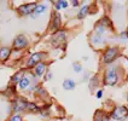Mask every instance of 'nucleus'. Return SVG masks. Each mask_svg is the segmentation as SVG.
I'll return each instance as SVG.
<instances>
[{"label": "nucleus", "mask_w": 128, "mask_h": 121, "mask_svg": "<svg viewBox=\"0 0 128 121\" xmlns=\"http://www.w3.org/2000/svg\"><path fill=\"white\" fill-rule=\"evenodd\" d=\"M39 79H36L34 76L33 73H26L22 79L20 80V82L17 84V90H20L22 92H33L35 86L39 84L38 82Z\"/></svg>", "instance_id": "nucleus-1"}, {"label": "nucleus", "mask_w": 128, "mask_h": 121, "mask_svg": "<svg viewBox=\"0 0 128 121\" xmlns=\"http://www.w3.org/2000/svg\"><path fill=\"white\" fill-rule=\"evenodd\" d=\"M47 57H48V53H47V52H45V51H38V52L32 53V55L27 58V62H26V67H24V69H26V70H30V69H33L36 64L41 63V62H45Z\"/></svg>", "instance_id": "nucleus-2"}, {"label": "nucleus", "mask_w": 128, "mask_h": 121, "mask_svg": "<svg viewBox=\"0 0 128 121\" xmlns=\"http://www.w3.org/2000/svg\"><path fill=\"white\" fill-rule=\"evenodd\" d=\"M66 41H68V32L64 30V29H59L58 32L53 33L50 39V44L54 49L64 47Z\"/></svg>", "instance_id": "nucleus-3"}, {"label": "nucleus", "mask_w": 128, "mask_h": 121, "mask_svg": "<svg viewBox=\"0 0 128 121\" xmlns=\"http://www.w3.org/2000/svg\"><path fill=\"white\" fill-rule=\"evenodd\" d=\"M28 46H29L28 36L26 35V34H18V35L14 36L11 49H12V51H14V52H17V51L20 52V51H23V50H26V49H28Z\"/></svg>", "instance_id": "nucleus-4"}, {"label": "nucleus", "mask_w": 128, "mask_h": 121, "mask_svg": "<svg viewBox=\"0 0 128 121\" xmlns=\"http://www.w3.org/2000/svg\"><path fill=\"white\" fill-rule=\"evenodd\" d=\"M62 24H63V20H62V15L57 12V11H52L51 14V20H50V24H48V30L51 33H56L59 29H62Z\"/></svg>", "instance_id": "nucleus-5"}, {"label": "nucleus", "mask_w": 128, "mask_h": 121, "mask_svg": "<svg viewBox=\"0 0 128 121\" xmlns=\"http://www.w3.org/2000/svg\"><path fill=\"white\" fill-rule=\"evenodd\" d=\"M36 1H32V3H24V4H21L20 6H17V14L20 15L21 17H30L33 12H34V10H35L36 7Z\"/></svg>", "instance_id": "nucleus-6"}, {"label": "nucleus", "mask_w": 128, "mask_h": 121, "mask_svg": "<svg viewBox=\"0 0 128 121\" xmlns=\"http://www.w3.org/2000/svg\"><path fill=\"white\" fill-rule=\"evenodd\" d=\"M118 82V73L116 67L109 68L104 74V84L108 86H115Z\"/></svg>", "instance_id": "nucleus-7"}, {"label": "nucleus", "mask_w": 128, "mask_h": 121, "mask_svg": "<svg viewBox=\"0 0 128 121\" xmlns=\"http://www.w3.org/2000/svg\"><path fill=\"white\" fill-rule=\"evenodd\" d=\"M26 104L27 99L23 97H14L11 100V110L14 111V114H22L26 111Z\"/></svg>", "instance_id": "nucleus-8"}, {"label": "nucleus", "mask_w": 128, "mask_h": 121, "mask_svg": "<svg viewBox=\"0 0 128 121\" xmlns=\"http://www.w3.org/2000/svg\"><path fill=\"white\" fill-rule=\"evenodd\" d=\"M110 117H111L112 120H116V121L126 120L128 117V108L123 107V105H117V107H115L114 110H112L111 114H110Z\"/></svg>", "instance_id": "nucleus-9"}, {"label": "nucleus", "mask_w": 128, "mask_h": 121, "mask_svg": "<svg viewBox=\"0 0 128 121\" xmlns=\"http://www.w3.org/2000/svg\"><path fill=\"white\" fill-rule=\"evenodd\" d=\"M110 27H111L110 20L108 17H104V18H102V20H99L97 22V24L94 27V33H97L99 35H104L108 30L110 29Z\"/></svg>", "instance_id": "nucleus-10"}, {"label": "nucleus", "mask_w": 128, "mask_h": 121, "mask_svg": "<svg viewBox=\"0 0 128 121\" xmlns=\"http://www.w3.org/2000/svg\"><path fill=\"white\" fill-rule=\"evenodd\" d=\"M117 56H118V49L117 47H108L104 52V55H103L102 61L104 64H110L117 58Z\"/></svg>", "instance_id": "nucleus-11"}, {"label": "nucleus", "mask_w": 128, "mask_h": 121, "mask_svg": "<svg viewBox=\"0 0 128 121\" xmlns=\"http://www.w3.org/2000/svg\"><path fill=\"white\" fill-rule=\"evenodd\" d=\"M47 68H48V64L46 63V62H41V63L36 64L35 67L33 68V74H34V76H35L36 79L42 78L44 75H45V73L48 70Z\"/></svg>", "instance_id": "nucleus-12"}, {"label": "nucleus", "mask_w": 128, "mask_h": 121, "mask_svg": "<svg viewBox=\"0 0 128 121\" xmlns=\"http://www.w3.org/2000/svg\"><path fill=\"white\" fill-rule=\"evenodd\" d=\"M47 10H48L47 3H38V4H36L35 10H34V12H33V15H32L30 17H32L33 20H35L36 17H39V16H41V15L45 14Z\"/></svg>", "instance_id": "nucleus-13"}, {"label": "nucleus", "mask_w": 128, "mask_h": 121, "mask_svg": "<svg viewBox=\"0 0 128 121\" xmlns=\"http://www.w3.org/2000/svg\"><path fill=\"white\" fill-rule=\"evenodd\" d=\"M12 55V49L10 46H0V62L5 63L7 62Z\"/></svg>", "instance_id": "nucleus-14"}, {"label": "nucleus", "mask_w": 128, "mask_h": 121, "mask_svg": "<svg viewBox=\"0 0 128 121\" xmlns=\"http://www.w3.org/2000/svg\"><path fill=\"white\" fill-rule=\"evenodd\" d=\"M90 9H91V6L88 4H84V5L80 6L78 14H76V18H78V21H82V20H85L86 17H87V15L91 12Z\"/></svg>", "instance_id": "nucleus-15"}, {"label": "nucleus", "mask_w": 128, "mask_h": 121, "mask_svg": "<svg viewBox=\"0 0 128 121\" xmlns=\"http://www.w3.org/2000/svg\"><path fill=\"white\" fill-rule=\"evenodd\" d=\"M41 105H39L36 102H32V100L27 99V104H26V111L30 113V114H39Z\"/></svg>", "instance_id": "nucleus-16"}, {"label": "nucleus", "mask_w": 128, "mask_h": 121, "mask_svg": "<svg viewBox=\"0 0 128 121\" xmlns=\"http://www.w3.org/2000/svg\"><path fill=\"white\" fill-rule=\"evenodd\" d=\"M26 73H27V70H26V69H21V70L16 71L14 75L11 76V79H10V85L17 86V84L20 82V80H21L22 76H23V75H24Z\"/></svg>", "instance_id": "nucleus-17"}, {"label": "nucleus", "mask_w": 128, "mask_h": 121, "mask_svg": "<svg viewBox=\"0 0 128 121\" xmlns=\"http://www.w3.org/2000/svg\"><path fill=\"white\" fill-rule=\"evenodd\" d=\"M91 43L94 46H99V45H103V44L105 43V38H104V35H99V34L94 33L91 36Z\"/></svg>", "instance_id": "nucleus-18"}, {"label": "nucleus", "mask_w": 128, "mask_h": 121, "mask_svg": "<svg viewBox=\"0 0 128 121\" xmlns=\"http://www.w3.org/2000/svg\"><path fill=\"white\" fill-rule=\"evenodd\" d=\"M53 6H54V11L59 12L60 10H66L69 7V1H66V0H58L56 3H53Z\"/></svg>", "instance_id": "nucleus-19"}, {"label": "nucleus", "mask_w": 128, "mask_h": 121, "mask_svg": "<svg viewBox=\"0 0 128 121\" xmlns=\"http://www.w3.org/2000/svg\"><path fill=\"white\" fill-rule=\"evenodd\" d=\"M62 87H63L65 91H72L76 87V82L72 79H65L63 81V84H62Z\"/></svg>", "instance_id": "nucleus-20"}, {"label": "nucleus", "mask_w": 128, "mask_h": 121, "mask_svg": "<svg viewBox=\"0 0 128 121\" xmlns=\"http://www.w3.org/2000/svg\"><path fill=\"white\" fill-rule=\"evenodd\" d=\"M39 114L41 117H48L51 115V108L50 105H47V104H45L42 107L40 108V111H39Z\"/></svg>", "instance_id": "nucleus-21"}, {"label": "nucleus", "mask_w": 128, "mask_h": 121, "mask_svg": "<svg viewBox=\"0 0 128 121\" xmlns=\"http://www.w3.org/2000/svg\"><path fill=\"white\" fill-rule=\"evenodd\" d=\"M72 70L75 71L76 74H80V73H82L84 68H82V65L78 63V62H74L72 63Z\"/></svg>", "instance_id": "nucleus-22"}, {"label": "nucleus", "mask_w": 128, "mask_h": 121, "mask_svg": "<svg viewBox=\"0 0 128 121\" xmlns=\"http://www.w3.org/2000/svg\"><path fill=\"white\" fill-rule=\"evenodd\" d=\"M98 84H99V81H98V78H97V76L91 78V80H90V88H91V90H94L96 87H98Z\"/></svg>", "instance_id": "nucleus-23"}, {"label": "nucleus", "mask_w": 128, "mask_h": 121, "mask_svg": "<svg viewBox=\"0 0 128 121\" xmlns=\"http://www.w3.org/2000/svg\"><path fill=\"white\" fill-rule=\"evenodd\" d=\"M8 121H24V120H23L22 114H12L11 117L8 119Z\"/></svg>", "instance_id": "nucleus-24"}, {"label": "nucleus", "mask_w": 128, "mask_h": 121, "mask_svg": "<svg viewBox=\"0 0 128 121\" xmlns=\"http://www.w3.org/2000/svg\"><path fill=\"white\" fill-rule=\"evenodd\" d=\"M52 78H53V74H52V71H51V70H47L46 73H45V75H44V81H50V80H52Z\"/></svg>", "instance_id": "nucleus-25"}, {"label": "nucleus", "mask_w": 128, "mask_h": 121, "mask_svg": "<svg viewBox=\"0 0 128 121\" xmlns=\"http://www.w3.org/2000/svg\"><path fill=\"white\" fill-rule=\"evenodd\" d=\"M69 5H71L72 7H80V6H81V3H80V1H78V0H72Z\"/></svg>", "instance_id": "nucleus-26"}, {"label": "nucleus", "mask_w": 128, "mask_h": 121, "mask_svg": "<svg viewBox=\"0 0 128 121\" xmlns=\"http://www.w3.org/2000/svg\"><path fill=\"white\" fill-rule=\"evenodd\" d=\"M96 96H97V98H102V96H103V90H98Z\"/></svg>", "instance_id": "nucleus-27"}, {"label": "nucleus", "mask_w": 128, "mask_h": 121, "mask_svg": "<svg viewBox=\"0 0 128 121\" xmlns=\"http://www.w3.org/2000/svg\"><path fill=\"white\" fill-rule=\"evenodd\" d=\"M103 121H108V120H103Z\"/></svg>", "instance_id": "nucleus-28"}, {"label": "nucleus", "mask_w": 128, "mask_h": 121, "mask_svg": "<svg viewBox=\"0 0 128 121\" xmlns=\"http://www.w3.org/2000/svg\"><path fill=\"white\" fill-rule=\"evenodd\" d=\"M127 102H128V97H127Z\"/></svg>", "instance_id": "nucleus-29"}]
</instances>
